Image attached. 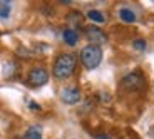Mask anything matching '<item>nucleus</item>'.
Wrapping results in <instances>:
<instances>
[{
	"mask_svg": "<svg viewBox=\"0 0 154 139\" xmlns=\"http://www.w3.org/2000/svg\"><path fill=\"white\" fill-rule=\"evenodd\" d=\"M85 17H87L89 20H92V22H96V23H104L106 22V15L100 10H89Z\"/></svg>",
	"mask_w": 154,
	"mask_h": 139,
	"instance_id": "nucleus-9",
	"label": "nucleus"
},
{
	"mask_svg": "<svg viewBox=\"0 0 154 139\" xmlns=\"http://www.w3.org/2000/svg\"><path fill=\"white\" fill-rule=\"evenodd\" d=\"M84 34H85V39L91 42V45L100 47L102 44L107 42V34L102 29H99L97 25H87V27H84Z\"/></svg>",
	"mask_w": 154,
	"mask_h": 139,
	"instance_id": "nucleus-4",
	"label": "nucleus"
},
{
	"mask_svg": "<svg viewBox=\"0 0 154 139\" xmlns=\"http://www.w3.org/2000/svg\"><path fill=\"white\" fill-rule=\"evenodd\" d=\"M132 45H134L136 50H144L147 44H146V40H144V39H136L134 42H132Z\"/></svg>",
	"mask_w": 154,
	"mask_h": 139,
	"instance_id": "nucleus-12",
	"label": "nucleus"
},
{
	"mask_svg": "<svg viewBox=\"0 0 154 139\" xmlns=\"http://www.w3.org/2000/svg\"><path fill=\"white\" fill-rule=\"evenodd\" d=\"M49 82V72L44 67H34L29 72V84L34 85V87H40V85H45Z\"/></svg>",
	"mask_w": 154,
	"mask_h": 139,
	"instance_id": "nucleus-6",
	"label": "nucleus"
},
{
	"mask_svg": "<svg viewBox=\"0 0 154 139\" xmlns=\"http://www.w3.org/2000/svg\"><path fill=\"white\" fill-rule=\"evenodd\" d=\"M81 99H82V92L77 85H67V87H64V89L60 91V100L64 104L74 106Z\"/></svg>",
	"mask_w": 154,
	"mask_h": 139,
	"instance_id": "nucleus-5",
	"label": "nucleus"
},
{
	"mask_svg": "<svg viewBox=\"0 0 154 139\" xmlns=\"http://www.w3.org/2000/svg\"><path fill=\"white\" fill-rule=\"evenodd\" d=\"M62 39H64V42H66L67 45L74 47V45H77V42H79V32H77L75 29L69 27V29H66V30L62 32Z\"/></svg>",
	"mask_w": 154,
	"mask_h": 139,
	"instance_id": "nucleus-7",
	"label": "nucleus"
},
{
	"mask_svg": "<svg viewBox=\"0 0 154 139\" xmlns=\"http://www.w3.org/2000/svg\"><path fill=\"white\" fill-rule=\"evenodd\" d=\"M29 107H30L32 111H40V109H42L40 106L37 104V102H29Z\"/></svg>",
	"mask_w": 154,
	"mask_h": 139,
	"instance_id": "nucleus-13",
	"label": "nucleus"
},
{
	"mask_svg": "<svg viewBox=\"0 0 154 139\" xmlns=\"http://www.w3.org/2000/svg\"><path fill=\"white\" fill-rule=\"evenodd\" d=\"M75 67H77V55L72 54V52H66V54H60L55 59L52 74H54L55 79H69L75 72Z\"/></svg>",
	"mask_w": 154,
	"mask_h": 139,
	"instance_id": "nucleus-1",
	"label": "nucleus"
},
{
	"mask_svg": "<svg viewBox=\"0 0 154 139\" xmlns=\"http://www.w3.org/2000/svg\"><path fill=\"white\" fill-rule=\"evenodd\" d=\"M67 20H69V23H72V29H74V25H81L82 23V14L70 12L69 15H67Z\"/></svg>",
	"mask_w": 154,
	"mask_h": 139,
	"instance_id": "nucleus-11",
	"label": "nucleus"
},
{
	"mask_svg": "<svg viewBox=\"0 0 154 139\" xmlns=\"http://www.w3.org/2000/svg\"><path fill=\"white\" fill-rule=\"evenodd\" d=\"M81 62L82 66L89 70H94L96 67H99V64L102 62V49L97 45H85L81 50Z\"/></svg>",
	"mask_w": 154,
	"mask_h": 139,
	"instance_id": "nucleus-2",
	"label": "nucleus"
},
{
	"mask_svg": "<svg viewBox=\"0 0 154 139\" xmlns=\"http://www.w3.org/2000/svg\"><path fill=\"white\" fill-rule=\"evenodd\" d=\"M94 139H112L109 134H96L94 136Z\"/></svg>",
	"mask_w": 154,
	"mask_h": 139,
	"instance_id": "nucleus-14",
	"label": "nucleus"
},
{
	"mask_svg": "<svg viewBox=\"0 0 154 139\" xmlns=\"http://www.w3.org/2000/svg\"><path fill=\"white\" fill-rule=\"evenodd\" d=\"M146 85V77L141 70H134V72L124 76L122 81H121V87L124 91H129V92H136V91H141Z\"/></svg>",
	"mask_w": 154,
	"mask_h": 139,
	"instance_id": "nucleus-3",
	"label": "nucleus"
},
{
	"mask_svg": "<svg viewBox=\"0 0 154 139\" xmlns=\"http://www.w3.org/2000/svg\"><path fill=\"white\" fill-rule=\"evenodd\" d=\"M119 19L122 20V22H126V23H134L136 20H137V17H136V14L131 10V8H121L119 10Z\"/></svg>",
	"mask_w": 154,
	"mask_h": 139,
	"instance_id": "nucleus-8",
	"label": "nucleus"
},
{
	"mask_svg": "<svg viewBox=\"0 0 154 139\" xmlns=\"http://www.w3.org/2000/svg\"><path fill=\"white\" fill-rule=\"evenodd\" d=\"M23 139H42V131H40V128H37V126L29 128L27 131H25V134H23Z\"/></svg>",
	"mask_w": 154,
	"mask_h": 139,
	"instance_id": "nucleus-10",
	"label": "nucleus"
}]
</instances>
